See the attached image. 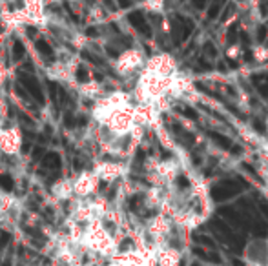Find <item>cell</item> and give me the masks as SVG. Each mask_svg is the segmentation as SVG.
Wrapping results in <instances>:
<instances>
[{"instance_id": "obj_1", "label": "cell", "mask_w": 268, "mask_h": 266, "mask_svg": "<svg viewBox=\"0 0 268 266\" xmlns=\"http://www.w3.org/2000/svg\"><path fill=\"white\" fill-rule=\"evenodd\" d=\"M144 55L139 49H126L124 53L119 55V59L115 62V68L119 75H133L141 73L142 66H144Z\"/></svg>"}, {"instance_id": "obj_6", "label": "cell", "mask_w": 268, "mask_h": 266, "mask_svg": "<svg viewBox=\"0 0 268 266\" xmlns=\"http://www.w3.org/2000/svg\"><path fill=\"white\" fill-rule=\"evenodd\" d=\"M267 177H268V173H267Z\"/></svg>"}, {"instance_id": "obj_3", "label": "cell", "mask_w": 268, "mask_h": 266, "mask_svg": "<svg viewBox=\"0 0 268 266\" xmlns=\"http://www.w3.org/2000/svg\"><path fill=\"white\" fill-rule=\"evenodd\" d=\"M22 144V135L18 128H0V149L4 151L5 155H13L18 153Z\"/></svg>"}, {"instance_id": "obj_4", "label": "cell", "mask_w": 268, "mask_h": 266, "mask_svg": "<svg viewBox=\"0 0 268 266\" xmlns=\"http://www.w3.org/2000/svg\"><path fill=\"white\" fill-rule=\"evenodd\" d=\"M97 184H99V177L95 175V173L84 171V173H79V177H77V181L73 184V190L82 193V195H88L91 190L97 188Z\"/></svg>"}, {"instance_id": "obj_2", "label": "cell", "mask_w": 268, "mask_h": 266, "mask_svg": "<svg viewBox=\"0 0 268 266\" xmlns=\"http://www.w3.org/2000/svg\"><path fill=\"white\" fill-rule=\"evenodd\" d=\"M247 266H268V241L252 239L245 250Z\"/></svg>"}, {"instance_id": "obj_5", "label": "cell", "mask_w": 268, "mask_h": 266, "mask_svg": "<svg viewBox=\"0 0 268 266\" xmlns=\"http://www.w3.org/2000/svg\"><path fill=\"white\" fill-rule=\"evenodd\" d=\"M9 241V234L7 232H0V246H5Z\"/></svg>"}]
</instances>
